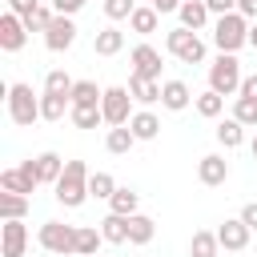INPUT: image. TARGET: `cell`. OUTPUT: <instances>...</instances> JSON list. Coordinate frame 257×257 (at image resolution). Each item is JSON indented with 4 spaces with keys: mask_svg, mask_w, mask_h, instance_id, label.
<instances>
[{
    "mask_svg": "<svg viewBox=\"0 0 257 257\" xmlns=\"http://www.w3.org/2000/svg\"><path fill=\"white\" fill-rule=\"evenodd\" d=\"M88 165L84 161H64V173H60V181L52 185L56 189V201L64 205V209H76V205H84V197H88Z\"/></svg>",
    "mask_w": 257,
    "mask_h": 257,
    "instance_id": "1",
    "label": "cell"
},
{
    "mask_svg": "<svg viewBox=\"0 0 257 257\" xmlns=\"http://www.w3.org/2000/svg\"><path fill=\"white\" fill-rule=\"evenodd\" d=\"M241 60H237V52H221L213 64H209V88L213 92H221V96H233V92H241Z\"/></svg>",
    "mask_w": 257,
    "mask_h": 257,
    "instance_id": "2",
    "label": "cell"
},
{
    "mask_svg": "<svg viewBox=\"0 0 257 257\" xmlns=\"http://www.w3.org/2000/svg\"><path fill=\"white\" fill-rule=\"evenodd\" d=\"M213 44H217L221 52H237L241 44H249V16H241V12H225V16H217Z\"/></svg>",
    "mask_w": 257,
    "mask_h": 257,
    "instance_id": "3",
    "label": "cell"
},
{
    "mask_svg": "<svg viewBox=\"0 0 257 257\" xmlns=\"http://www.w3.org/2000/svg\"><path fill=\"white\" fill-rule=\"evenodd\" d=\"M165 48H169L177 60H185V64H201V60H205V40H201L193 28H185V24L165 36Z\"/></svg>",
    "mask_w": 257,
    "mask_h": 257,
    "instance_id": "4",
    "label": "cell"
},
{
    "mask_svg": "<svg viewBox=\"0 0 257 257\" xmlns=\"http://www.w3.org/2000/svg\"><path fill=\"white\" fill-rule=\"evenodd\" d=\"M8 116L12 124H32L40 116V100L32 96V84H8Z\"/></svg>",
    "mask_w": 257,
    "mask_h": 257,
    "instance_id": "5",
    "label": "cell"
},
{
    "mask_svg": "<svg viewBox=\"0 0 257 257\" xmlns=\"http://www.w3.org/2000/svg\"><path fill=\"white\" fill-rule=\"evenodd\" d=\"M100 112H104V124H128V116H133V92H128L124 84L104 88V96H100Z\"/></svg>",
    "mask_w": 257,
    "mask_h": 257,
    "instance_id": "6",
    "label": "cell"
},
{
    "mask_svg": "<svg viewBox=\"0 0 257 257\" xmlns=\"http://www.w3.org/2000/svg\"><path fill=\"white\" fill-rule=\"evenodd\" d=\"M40 249L48 253H76V225H64V221H44L40 225Z\"/></svg>",
    "mask_w": 257,
    "mask_h": 257,
    "instance_id": "7",
    "label": "cell"
},
{
    "mask_svg": "<svg viewBox=\"0 0 257 257\" xmlns=\"http://www.w3.org/2000/svg\"><path fill=\"white\" fill-rule=\"evenodd\" d=\"M36 185H40V177H36L32 157H28L24 165H16V169H4V173H0V189H4V193H24V197H28Z\"/></svg>",
    "mask_w": 257,
    "mask_h": 257,
    "instance_id": "8",
    "label": "cell"
},
{
    "mask_svg": "<svg viewBox=\"0 0 257 257\" xmlns=\"http://www.w3.org/2000/svg\"><path fill=\"white\" fill-rule=\"evenodd\" d=\"M24 40H28V24H24V16L4 12V16H0V48H4V52H20Z\"/></svg>",
    "mask_w": 257,
    "mask_h": 257,
    "instance_id": "9",
    "label": "cell"
},
{
    "mask_svg": "<svg viewBox=\"0 0 257 257\" xmlns=\"http://www.w3.org/2000/svg\"><path fill=\"white\" fill-rule=\"evenodd\" d=\"M249 225L241 221V217H225L221 225H217V241H221V249H229V253H241L245 245H249Z\"/></svg>",
    "mask_w": 257,
    "mask_h": 257,
    "instance_id": "10",
    "label": "cell"
},
{
    "mask_svg": "<svg viewBox=\"0 0 257 257\" xmlns=\"http://www.w3.org/2000/svg\"><path fill=\"white\" fill-rule=\"evenodd\" d=\"M72 40H76V24H72V16H60V12H56V20L44 28V44H48L52 52H68Z\"/></svg>",
    "mask_w": 257,
    "mask_h": 257,
    "instance_id": "11",
    "label": "cell"
},
{
    "mask_svg": "<svg viewBox=\"0 0 257 257\" xmlns=\"http://www.w3.org/2000/svg\"><path fill=\"white\" fill-rule=\"evenodd\" d=\"M128 60H133V76L161 80V52H157L153 44H137V48L128 52Z\"/></svg>",
    "mask_w": 257,
    "mask_h": 257,
    "instance_id": "12",
    "label": "cell"
},
{
    "mask_svg": "<svg viewBox=\"0 0 257 257\" xmlns=\"http://www.w3.org/2000/svg\"><path fill=\"white\" fill-rule=\"evenodd\" d=\"M197 181L201 185H225L229 181V161L221 157V153H209V157H201V165H197Z\"/></svg>",
    "mask_w": 257,
    "mask_h": 257,
    "instance_id": "13",
    "label": "cell"
},
{
    "mask_svg": "<svg viewBox=\"0 0 257 257\" xmlns=\"http://www.w3.org/2000/svg\"><path fill=\"white\" fill-rule=\"evenodd\" d=\"M24 245H28V229H24V217H20V221H4L0 253H4V257H24Z\"/></svg>",
    "mask_w": 257,
    "mask_h": 257,
    "instance_id": "14",
    "label": "cell"
},
{
    "mask_svg": "<svg viewBox=\"0 0 257 257\" xmlns=\"http://www.w3.org/2000/svg\"><path fill=\"white\" fill-rule=\"evenodd\" d=\"M193 100H197V96L189 92L185 80H165V84H161V104H165L169 112H181V108H189Z\"/></svg>",
    "mask_w": 257,
    "mask_h": 257,
    "instance_id": "15",
    "label": "cell"
},
{
    "mask_svg": "<svg viewBox=\"0 0 257 257\" xmlns=\"http://www.w3.org/2000/svg\"><path fill=\"white\" fill-rule=\"evenodd\" d=\"M177 16H181V24H185V28H193V32H197V28H205V24H209V16H213V12H209V4H205V0H185V4L177 8Z\"/></svg>",
    "mask_w": 257,
    "mask_h": 257,
    "instance_id": "16",
    "label": "cell"
},
{
    "mask_svg": "<svg viewBox=\"0 0 257 257\" xmlns=\"http://www.w3.org/2000/svg\"><path fill=\"white\" fill-rule=\"evenodd\" d=\"M32 165H36L40 185H56V181H60V173H64V161H60L56 153H40V157H32Z\"/></svg>",
    "mask_w": 257,
    "mask_h": 257,
    "instance_id": "17",
    "label": "cell"
},
{
    "mask_svg": "<svg viewBox=\"0 0 257 257\" xmlns=\"http://www.w3.org/2000/svg\"><path fill=\"white\" fill-rule=\"evenodd\" d=\"M92 48H96V56H116V52L124 48V32L108 24V28H100V32H96V40H92Z\"/></svg>",
    "mask_w": 257,
    "mask_h": 257,
    "instance_id": "18",
    "label": "cell"
},
{
    "mask_svg": "<svg viewBox=\"0 0 257 257\" xmlns=\"http://www.w3.org/2000/svg\"><path fill=\"white\" fill-rule=\"evenodd\" d=\"M128 92H133V100L153 104V100H161V80H149V76H128Z\"/></svg>",
    "mask_w": 257,
    "mask_h": 257,
    "instance_id": "19",
    "label": "cell"
},
{
    "mask_svg": "<svg viewBox=\"0 0 257 257\" xmlns=\"http://www.w3.org/2000/svg\"><path fill=\"white\" fill-rule=\"evenodd\" d=\"M64 112H72V96H60V92H44L40 96V116L44 120H60Z\"/></svg>",
    "mask_w": 257,
    "mask_h": 257,
    "instance_id": "20",
    "label": "cell"
},
{
    "mask_svg": "<svg viewBox=\"0 0 257 257\" xmlns=\"http://www.w3.org/2000/svg\"><path fill=\"white\" fill-rule=\"evenodd\" d=\"M133 145H137V137H133V128H128V124H112V128H108V137H104V149H108V153H116V157H124Z\"/></svg>",
    "mask_w": 257,
    "mask_h": 257,
    "instance_id": "21",
    "label": "cell"
},
{
    "mask_svg": "<svg viewBox=\"0 0 257 257\" xmlns=\"http://www.w3.org/2000/svg\"><path fill=\"white\" fill-rule=\"evenodd\" d=\"M100 233H104V241H108V245H124V241H128V217L108 213V217L100 221Z\"/></svg>",
    "mask_w": 257,
    "mask_h": 257,
    "instance_id": "22",
    "label": "cell"
},
{
    "mask_svg": "<svg viewBox=\"0 0 257 257\" xmlns=\"http://www.w3.org/2000/svg\"><path fill=\"white\" fill-rule=\"evenodd\" d=\"M157 24H161V12H157L153 4H145V8H137V12L128 16V28H133V32H141V36L157 32Z\"/></svg>",
    "mask_w": 257,
    "mask_h": 257,
    "instance_id": "23",
    "label": "cell"
},
{
    "mask_svg": "<svg viewBox=\"0 0 257 257\" xmlns=\"http://www.w3.org/2000/svg\"><path fill=\"white\" fill-rule=\"evenodd\" d=\"M128 128H133L137 141H153V137L161 133V120H157L153 112H133V116H128Z\"/></svg>",
    "mask_w": 257,
    "mask_h": 257,
    "instance_id": "24",
    "label": "cell"
},
{
    "mask_svg": "<svg viewBox=\"0 0 257 257\" xmlns=\"http://www.w3.org/2000/svg\"><path fill=\"white\" fill-rule=\"evenodd\" d=\"M153 233H157L153 217H145V213H133V217H128V241H133V245H149Z\"/></svg>",
    "mask_w": 257,
    "mask_h": 257,
    "instance_id": "25",
    "label": "cell"
},
{
    "mask_svg": "<svg viewBox=\"0 0 257 257\" xmlns=\"http://www.w3.org/2000/svg\"><path fill=\"white\" fill-rule=\"evenodd\" d=\"M100 241H104L100 229H92V225H76V257H92V253L100 249Z\"/></svg>",
    "mask_w": 257,
    "mask_h": 257,
    "instance_id": "26",
    "label": "cell"
},
{
    "mask_svg": "<svg viewBox=\"0 0 257 257\" xmlns=\"http://www.w3.org/2000/svg\"><path fill=\"white\" fill-rule=\"evenodd\" d=\"M217 249H221V241L209 229H197L193 241H189V257H217Z\"/></svg>",
    "mask_w": 257,
    "mask_h": 257,
    "instance_id": "27",
    "label": "cell"
},
{
    "mask_svg": "<svg viewBox=\"0 0 257 257\" xmlns=\"http://www.w3.org/2000/svg\"><path fill=\"white\" fill-rule=\"evenodd\" d=\"M137 205H141V193L120 189V185H116V193L108 197V209H112V213H120V217H133V213H137Z\"/></svg>",
    "mask_w": 257,
    "mask_h": 257,
    "instance_id": "28",
    "label": "cell"
},
{
    "mask_svg": "<svg viewBox=\"0 0 257 257\" xmlns=\"http://www.w3.org/2000/svg\"><path fill=\"white\" fill-rule=\"evenodd\" d=\"M28 213V197L24 193H0V217L4 221H20Z\"/></svg>",
    "mask_w": 257,
    "mask_h": 257,
    "instance_id": "29",
    "label": "cell"
},
{
    "mask_svg": "<svg viewBox=\"0 0 257 257\" xmlns=\"http://www.w3.org/2000/svg\"><path fill=\"white\" fill-rule=\"evenodd\" d=\"M72 124L76 128H96L100 120H104V112H100V104H72Z\"/></svg>",
    "mask_w": 257,
    "mask_h": 257,
    "instance_id": "30",
    "label": "cell"
},
{
    "mask_svg": "<svg viewBox=\"0 0 257 257\" xmlns=\"http://www.w3.org/2000/svg\"><path fill=\"white\" fill-rule=\"evenodd\" d=\"M217 141H221L225 149H237V145L245 141V124H241L237 116H229V120H221V124H217Z\"/></svg>",
    "mask_w": 257,
    "mask_h": 257,
    "instance_id": "31",
    "label": "cell"
},
{
    "mask_svg": "<svg viewBox=\"0 0 257 257\" xmlns=\"http://www.w3.org/2000/svg\"><path fill=\"white\" fill-rule=\"evenodd\" d=\"M104 88H96V80H76L72 84V104H100Z\"/></svg>",
    "mask_w": 257,
    "mask_h": 257,
    "instance_id": "32",
    "label": "cell"
},
{
    "mask_svg": "<svg viewBox=\"0 0 257 257\" xmlns=\"http://www.w3.org/2000/svg\"><path fill=\"white\" fill-rule=\"evenodd\" d=\"M72 76L64 72V68H52L48 76H44V92H60V96H72Z\"/></svg>",
    "mask_w": 257,
    "mask_h": 257,
    "instance_id": "33",
    "label": "cell"
},
{
    "mask_svg": "<svg viewBox=\"0 0 257 257\" xmlns=\"http://www.w3.org/2000/svg\"><path fill=\"white\" fill-rule=\"evenodd\" d=\"M193 104H197V112H201V116H209V120H213V116H221V108H225V96L209 88V92H201Z\"/></svg>",
    "mask_w": 257,
    "mask_h": 257,
    "instance_id": "34",
    "label": "cell"
},
{
    "mask_svg": "<svg viewBox=\"0 0 257 257\" xmlns=\"http://www.w3.org/2000/svg\"><path fill=\"white\" fill-rule=\"evenodd\" d=\"M116 193V181H112V173H92L88 177V197H100V201H108Z\"/></svg>",
    "mask_w": 257,
    "mask_h": 257,
    "instance_id": "35",
    "label": "cell"
},
{
    "mask_svg": "<svg viewBox=\"0 0 257 257\" xmlns=\"http://www.w3.org/2000/svg\"><path fill=\"white\" fill-rule=\"evenodd\" d=\"M233 116H237L245 128H257V100H249V96H237V104H233Z\"/></svg>",
    "mask_w": 257,
    "mask_h": 257,
    "instance_id": "36",
    "label": "cell"
},
{
    "mask_svg": "<svg viewBox=\"0 0 257 257\" xmlns=\"http://www.w3.org/2000/svg\"><path fill=\"white\" fill-rule=\"evenodd\" d=\"M52 20H56V8H52V4H40V8H36L28 20H24V24H28V32H44Z\"/></svg>",
    "mask_w": 257,
    "mask_h": 257,
    "instance_id": "37",
    "label": "cell"
},
{
    "mask_svg": "<svg viewBox=\"0 0 257 257\" xmlns=\"http://www.w3.org/2000/svg\"><path fill=\"white\" fill-rule=\"evenodd\" d=\"M137 12V0H104V16L108 20H128Z\"/></svg>",
    "mask_w": 257,
    "mask_h": 257,
    "instance_id": "38",
    "label": "cell"
},
{
    "mask_svg": "<svg viewBox=\"0 0 257 257\" xmlns=\"http://www.w3.org/2000/svg\"><path fill=\"white\" fill-rule=\"evenodd\" d=\"M36 8H40V0H8V12H16V16H24V20H28V16L36 12Z\"/></svg>",
    "mask_w": 257,
    "mask_h": 257,
    "instance_id": "39",
    "label": "cell"
},
{
    "mask_svg": "<svg viewBox=\"0 0 257 257\" xmlns=\"http://www.w3.org/2000/svg\"><path fill=\"white\" fill-rule=\"evenodd\" d=\"M48 4H52V8L60 12V16H76V12H80V8L88 4V0H48Z\"/></svg>",
    "mask_w": 257,
    "mask_h": 257,
    "instance_id": "40",
    "label": "cell"
},
{
    "mask_svg": "<svg viewBox=\"0 0 257 257\" xmlns=\"http://www.w3.org/2000/svg\"><path fill=\"white\" fill-rule=\"evenodd\" d=\"M209 4V12H217V16H225V12H237V0H205Z\"/></svg>",
    "mask_w": 257,
    "mask_h": 257,
    "instance_id": "41",
    "label": "cell"
},
{
    "mask_svg": "<svg viewBox=\"0 0 257 257\" xmlns=\"http://www.w3.org/2000/svg\"><path fill=\"white\" fill-rule=\"evenodd\" d=\"M241 96H249V100H257V72L241 80Z\"/></svg>",
    "mask_w": 257,
    "mask_h": 257,
    "instance_id": "42",
    "label": "cell"
},
{
    "mask_svg": "<svg viewBox=\"0 0 257 257\" xmlns=\"http://www.w3.org/2000/svg\"><path fill=\"white\" fill-rule=\"evenodd\" d=\"M241 221H245L249 229H257V201H249V205L241 209Z\"/></svg>",
    "mask_w": 257,
    "mask_h": 257,
    "instance_id": "43",
    "label": "cell"
},
{
    "mask_svg": "<svg viewBox=\"0 0 257 257\" xmlns=\"http://www.w3.org/2000/svg\"><path fill=\"white\" fill-rule=\"evenodd\" d=\"M149 4H153V8H157V12L165 16V12H177V8L185 4V0H149Z\"/></svg>",
    "mask_w": 257,
    "mask_h": 257,
    "instance_id": "44",
    "label": "cell"
},
{
    "mask_svg": "<svg viewBox=\"0 0 257 257\" xmlns=\"http://www.w3.org/2000/svg\"><path fill=\"white\" fill-rule=\"evenodd\" d=\"M237 12L241 16H257V0H237Z\"/></svg>",
    "mask_w": 257,
    "mask_h": 257,
    "instance_id": "45",
    "label": "cell"
},
{
    "mask_svg": "<svg viewBox=\"0 0 257 257\" xmlns=\"http://www.w3.org/2000/svg\"><path fill=\"white\" fill-rule=\"evenodd\" d=\"M249 44H253V48H257V20H253V24H249Z\"/></svg>",
    "mask_w": 257,
    "mask_h": 257,
    "instance_id": "46",
    "label": "cell"
},
{
    "mask_svg": "<svg viewBox=\"0 0 257 257\" xmlns=\"http://www.w3.org/2000/svg\"><path fill=\"white\" fill-rule=\"evenodd\" d=\"M253 157H257V137H253Z\"/></svg>",
    "mask_w": 257,
    "mask_h": 257,
    "instance_id": "47",
    "label": "cell"
},
{
    "mask_svg": "<svg viewBox=\"0 0 257 257\" xmlns=\"http://www.w3.org/2000/svg\"><path fill=\"white\" fill-rule=\"evenodd\" d=\"M92 257H96V253H92Z\"/></svg>",
    "mask_w": 257,
    "mask_h": 257,
    "instance_id": "48",
    "label": "cell"
}]
</instances>
